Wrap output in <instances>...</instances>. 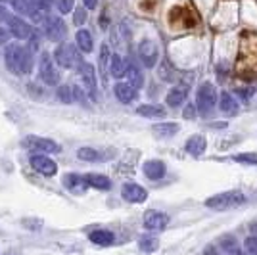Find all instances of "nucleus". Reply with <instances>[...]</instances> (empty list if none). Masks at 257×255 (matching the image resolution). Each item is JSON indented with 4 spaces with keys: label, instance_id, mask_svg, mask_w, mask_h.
Listing matches in <instances>:
<instances>
[{
    "label": "nucleus",
    "instance_id": "1",
    "mask_svg": "<svg viewBox=\"0 0 257 255\" xmlns=\"http://www.w3.org/2000/svg\"><path fill=\"white\" fill-rule=\"evenodd\" d=\"M236 71L242 79H251L257 73V33H246L240 46Z\"/></svg>",
    "mask_w": 257,
    "mask_h": 255
},
{
    "label": "nucleus",
    "instance_id": "24",
    "mask_svg": "<svg viewBox=\"0 0 257 255\" xmlns=\"http://www.w3.org/2000/svg\"><path fill=\"white\" fill-rule=\"evenodd\" d=\"M88 240L92 242V244L96 245H111L115 242V236L113 232H109V230H102V228H98V230H92V232L88 234Z\"/></svg>",
    "mask_w": 257,
    "mask_h": 255
},
{
    "label": "nucleus",
    "instance_id": "21",
    "mask_svg": "<svg viewBox=\"0 0 257 255\" xmlns=\"http://www.w3.org/2000/svg\"><path fill=\"white\" fill-rule=\"evenodd\" d=\"M85 182L86 186H92V188H98V190H109L111 188V181L107 179L106 175H98V173L85 175Z\"/></svg>",
    "mask_w": 257,
    "mask_h": 255
},
{
    "label": "nucleus",
    "instance_id": "7",
    "mask_svg": "<svg viewBox=\"0 0 257 255\" xmlns=\"http://www.w3.org/2000/svg\"><path fill=\"white\" fill-rule=\"evenodd\" d=\"M39 75H41V81H43L44 85L56 86L60 83V73H58V69L54 67V62L48 52L41 54V60H39Z\"/></svg>",
    "mask_w": 257,
    "mask_h": 255
},
{
    "label": "nucleus",
    "instance_id": "11",
    "mask_svg": "<svg viewBox=\"0 0 257 255\" xmlns=\"http://www.w3.org/2000/svg\"><path fill=\"white\" fill-rule=\"evenodd\" d=\"M144 228L146 230H163L167 224H169V215L163 211H156V209H150V211L144 213Z\"/></svg>",
    "mask_w": 257,
    "mask_h": 255
},
{
    "label": "nucleus",
    "instance_id": "41",
    "mask_svg": "<svg viewBox=\"0 0 257 255\" xmlns=\"http://www.w3.org/2000/svg\"><path fill=\"white\" fill-rule=\"evenodd\" d=\"M196 113H198L196 106H194V104H188V106L184 107V111H182V117H184V119H194Z\"/></svg>",
    "mask_w": 257,
    "mask_h": 255
},
{
    "label": "nucleus",
    "instance_id": "39",
    "mask_svg": "<svg viewBox=\"0 0 257 255\" xmlns=\"http://www.w3.org/2000/svg\"><path fill=\"white\" fill-rule=\"evenodd\" d=\"M73 22H75V25H83L86 22V8H77L73 14Z\"/></svg>",
    "mask_w": 257,
    "mask_h": 255
},
{
    "label": "nucleus",
    "instance_id": "38",
    "mask_svg": "<svg viewBox=\"0 0 257 255\" xmlns=\"http://www.w3.org/2000/svg\"><path fill=\"white\" fill-rule=\"evenodd\" d=\"M73 88V100H77V102H81L83 106H86V94L85 90L81 88V86H71Z\"/></svg>",
    "mask_w": 257,
    "mask_h": 255
},
{
    "label": "nucleus",
    "instance_id": "8",
    "mask_svg": "<svg viewBox=\"0 0 257 255\" xmlns=\"http://www.w3.org/2000/svg\"><path fill=\"white\" fill-rule=\"evenodd\" d=\"M77 71H79V75H81V81H83V86H85V92L90 96L92 100H98L96 71H94V67H92L90 64H86V62H83Z\"/></svg>",
    "mask_w": 257,
    "mask_h": 255
},
{
    "label": "nucleus",
    "instance_id": "20",
    "mask_svg": "<svg viewBox=\"0 0 257 255\" xmlns=\"http://www.w3.org/2000/svg\"><path fill=\"white\" fill-rule=\"evenodd\" d=\"M127 67H128V64L125 58H121L119 54H111V58H109V75H111V77H115V79L125 77Z\"/></svg>",
    "mask_w": 257,
    "mask_h": 255
},
{
    "label": "nucleus",
    "instance_id": "27",
    "mask_svg": "<svg viewBox=\"0 0 257 255\" xmlns=\"http://www.w3.org/2000/svg\"><path fill=\"white\" fill-rule=\"evenodd\" d=\"M139 115L150 117V119H160V117H165V109L161 106H156V104H144L137 109Z\"/></svg>",
    "mask_w": 257,
    "mask_h": 255
},
{
    "label": "nucleus",
    "instance_id": "16",
    "mask_svg": "<svg viewBox=\"0 0 257 255\" xmlns=\"http://www.w3.org/2000/svg\"><path fill=\"white\" fill-rule=\"evenodd\" d=\"M219 109H221V113L232 117L240 111V106H238L236 98L230 94V92H221V98H219Z\"/></svg>",
    "mask_w": 257,
    "mask_h": 255
},
{
    "label": "nucleus",
    "instance_id": "4",
    "mask_svg": "<svg viewBox=\"0 0 257 255\" xmlns=\"http://www.w3.org/2000/svg\"><path fill=\"white\" fill-rule=\"evenodd\" d=\"M246 202V196L238 190L223 192V194H215L211 198L205 200V207L209 209H217V211H223V209H232L238 207Z\"/></svg>",
    "mask_w": 257,
    "mask_h": 255
},
{
    "label": "nucleus",
    "instance_id": "40",
    "mask_svg": "<svg viewBox=\"0 0 257 255\" xmlns=\"http://www.w3.org/2000/svg\"><path fill=\"white\" fill-rule=\"evenodd\" d=\"M23 226L27 228V230H41V226H43V221H35V219H23Z\"/></svg>",
    "mask_w": 257,
    "mask_h": 255
},
{
    "label": "nucleus",
    "instance_id": "34",
    "mask_svg": "<svg viewBox=\"0 0 257 255\" xmlns=\"http://www.w3.org/2000/svg\"><path fill=\"white\" fill-rule=\"evenodd\" d=\"M58 98L64 102V104H71L73 102V88L71 86H67V85H62V86H58Z\"/></svg>",
    "mask_w": 257,
    "mask_h": 255
},
{
    "label": "nucleus",
    "instance_id": "3",
    "mask_svg": "<svg viewBox=\"0 0 257 255\" xmlns=\"http://www.w3.org/2000/svg\"><path fill=\"white\" fill-rule=\"evenodd\" d=\"M54 60L64 69H79L81 64H83L81 50L77 48L75 44H60L54 50Z\"/></svg>",
    "mask_w": 257,
    "mask_h": 255
},
{
    "label": "nucleus",
    "instance_id": "45",
    "mask_svg": "<svg viewBox=\"0 0 257 255\" xmlns=\"http://www.w3.org/2000/svg\"><path fill=\"white\" fill-rule=\"evenodd\" d=\"M249 228H251V234H253V238H257V223H253L251 226H249Z\"/></svg>",
    "mask_w": 257,
    "mask_h": 255
},
{
    "label": "nucleus",
    "instance_id": "42",
    "mask_svg": "<svg viewBox=\"0 0 257 255\" xmlns=\"http://www.w3.org/2000/svg\"><path fill=\"white\" fill-rule=\"evenodd\" d=\"M10 16H12V14L8 12V8H6L4 4H0V25L8 22V20H10Z\"/></svg>",
    "mask_w": 257,
    "mask_h": 255
},
{
    "label": "nucleus",
    "instance_id": "13",
    "mask_svg": "<svg viewBox=\"0 0 257 255\" xmlns=\"http://www.w3.org/2000/svg\"><path fill=\"white\" fill-rule=\"evenodd\" d=\"M139 56L140 62L146 65V67H154L158 64V58H160V50L154 41H142L139 46Z\"/></svg>",
    "mask_w": 257,
    "mask_h": 255
},
{
    "label": "nucleus",
    "instance_id": "12",
    "mask_svg": "<svg viewBox=\"0 0 257 255\" xmlns=\"http://www.w3.org/2000/svg\"><path fill=\"white\" fill-rule=\"evenodd\" d=\"M121 196L123 200H127L128 203H142L148 200V192L146 188H142L135 182H125L121 188Z\"/></svg>",
    "mask_w": 257,
    "mask_h": 255
},
{
    "label": "nucleus",
    "instance_id": "18",
    "mask_svg": "<svg viewBox=\"0 0 257 255\" xmlns=\"http://www.w3.org/2000/svg\"><path fill=\"white\" fill-rule=\"evenodd\" d=\"M64 186L69 192H73V194H83V192L88 188V186H86V182H85V177L75 175V173L65 175V177H64Z\"/></svg>",
    "mask_w": 257,
    "mask_h": 255
},
{
    "label": "nucleus",
    "instance_id": "26",
    "mask_svg": "<svg viewBox=\"0 0 257 255\" xmlns=\"http://www.w3.org/2000/svg\"><path fill=\"white\" fill-rule=\"evenodd\" d=\"M125 77H127V83L133 86L135 90H139L140 86L144 85V77H142V73H140V69L137 65H128Z\"/></svg>",
    "mask_w": 257,
    "mask_h": 255
},
{
    "label": "nucleus",
    "instance_id": "29",
    "mask_svg": "<svg viewBox=\"0 0 257 255\" xmlns=\"http://www.w3.org/2000/svg\"><path fill=\"white\" fill-rule=\"evenodd\" d=\"M109 58H111V54H109V46L107 43L102 44V48H100V75H102V81H104V85H107V62H109Z\"/></svg>",
    "mask_w": 257,
    "mask_h": 255
},
{
    "label": "nucleus",
    "instance_id": "37",
    "mask_svg": "<svg viewBox=\"0 0 257 255\" xmlns=\"http://www.w3.org/2000/svg\"><path fill=\"white\" fill-rule=\"evenodd\" d=\"M234 160L238 161V163H251V165H257L255 154H242V156H236Z\"/></svg>",
    "mask_w": 257,
    "mask_h": 255
},
{
    "label": "nucleus",
    "instance_id": "28",
    "mask_svg": "<svg viewBox=\"0 0 257 255\" xmlns=\"http://www.w3.org/2000/svg\"><path fill=\"white\" fill-rule=\"evenodd\" d=\"M152 131H154V135H158L161 139H169L179 131V125L177 123H156Z\"/></svg>",
    "mask_w": 257,
    "mask_h": 255
},
{
    "label": "nucleus",
    "instance_id": "30",
    "mask_svg": "<svg viewBox=\"0 0 257 255\" xmlns=\"http://www.w3.org/2000/svg\"><path fill=\"white\" fill-rule=\"evenodd\" d=\"M139 247L140 251H144V253H154L160 247V240L156 236H142L139 240Z\"/></svg>",
    "mask_w": 257,
    "mask_h": 255
},
{
    "label": "nucleus",
    "instance_id": "32",
    "mask_svg": "<svg viewBox=\"0 0 257 255\" xmlns=\"http://www.w3.org/2000/svg\"><path fill=\"white\" fill-rule=\"evenodd\" d=\"M219 244H221V249H225L226 253H234L238 249V242H236L234 236H223Z\"/></svg>",
    "mask_w": 257,
    "mask_h": 255
},
{
    "label": "nucleus",
    "instance_id": "14",
    "mask_svg": "<svg viewBox=\"0 0 257 255\" xmlns=\"http://www.w3.org/2000/svg\"><path fill=\"white\" fill-rule=\"evenodd\" d=\"M169 23L173 27H181V29H188L190 25L196 23L192 16V10H186V8H173L169 12Z\"/></svg>",
    "mask_w": 257,
    "mask_h": 255
},
{
    "label": "nucleus",
    "instance_id": "36",
    "mask_svg": "<svg viewBox=\"0 0 257 255\" xmlns=\"http://www.w3.org/2000/svg\"><path fill=\"white\" fill-rule=\"evenodd\" d=\"M244 249H246V255H257V238L247 236L244 240Z\"/></svg>",
    "mask_w": 257,
    "mask_h": 255
},
{
    "label": "nucleus",
    "instance_id": "31",
    "mask_svg": "<svg viewBox=\"0 0 257 255\" xmlns=\"http://www.w3.org/2000/svg\"><path fill=\"white\" fill-rule=\"evenodd\" d=\"M77 158L83 161H98L100 154L94 148H79L77 150Z\"/></svg>",
    "mask_w": 257,
    "mask_h": 255
},
{
    "label": "nucleus",
    "instance_id": "9",
    "mask_svg": "<svg viewBox=\"0 0 257 255\" xmlns=\"http://www.w3.org/2000/svg\"><path fill=\"white\" fill-rule=\"evenodd\" d=\"M6 25H8V31H10L12 37H16V39H20V41L31 39V35L35 33L31 25L25 22L23 18H20V16H14V14L10 16V20L6 22Z\"/></svg>",
    "mask_w": 257,
    "mask_h": 255
},
{
    "label": "nucleus",
    "instance_id": "17",
    "mask_svg": "<svg viewBox=\"0 0 257 255\" xmlns=\"http://www.w3.org/2000/svg\"><path fill=\"white\" fill-rule=\"evenodd\" d=\"M184 148H186V152H188L190 156L198 158V156H202L205 152V148H207V140H205V137H202V135H194V137H190V139L186 140Z\"/></svg>",
    "mask_w": 257,
    "mask_h": 255
},
{
    "label": "nucleus",
    "instance_id": "25",
    "mask_svg": "<svg viewBox=\"0 0 257 255\" xmlns=\"http://www.w3.org/2000/svg\"><path fill=\"white\" fill-rule=\"evenodd\" d=\"M75 41H77V48H79L81 52H85V54L92 52V46H94L92 35L86 31V29H79V31H77Z\"/></svg>",
    "mask_w": 257,
    "mask_h": 255
},
{
    "label": "nucleus",
    "instance_id": "6",
    "mask_svg": "<svg viewBox=\"0 0 257 255\" xmlns=\"http://www.w3.org/2000/svg\"><path fill=\"white\" fill-rule=\"evenodd\" d=\"M43 27H44V35L50 41H54V43H62V41H65V37H67V25L58 16H46L43 20Z\"/></svg>",
    "mask_w": 257,
    "mask_h": 255
},
{
    "label": "nucleus",
    "instance_id": "2",
    "mask_svg": "<svg viewBox=\"0 0 257 255\" xmlns=\"http://www.w3.org/2000/svg\"><path fill=\"white\" fill-rule=\"evenodd\" d=\"M4 64L12 73L29 75L35 67V54L29 48H23L20 44H6Z\"/></svg>",
    "mask_w": 257,
    "mask_h": 255
},
{
    "label": "nucleus",
    "instance_id": "23",
    "mask_svg": "<svg viewBox=\"0 0 257 255\" xmlns=\"http://www.w3.org/2000/svg\"><path fill=\"white\" fill-rule=\"evenodd\" d=\"M113 92H115L119 102H123V104H128V102H133L137 98V90L128 83H117V85L113 86Z\"/></svg>",
    "mask_w": 257,
    "mask_h": 255
},
{
    "label": "nucleus",
    "instance_id": "43",
    "mask_svg": "<svg viewBox=\"0 0 257 255\" xmlns=\"http://www.w3.org/2000/svg\"><path fill=\"white\" fill-rule=\"evenodd\" d=\"M10 31H8V29H4V27H0V44H4V46H6V44H8V41H10Z\"/></svg>",
    "mask_w": 257,
    "mask_h": 255
},
{
    "label": "nucleus",
    "instance_id": "46",
    "mask_svg": "<svg viewBox=\"0 0 257 255\" xmlns=\"http://www.w3.org/2000/svg\"><path fill=\"white\" fill-rule=\"evenodd\" d=\"M204 255H215V253H213V247H207V251H205Z\"/></svg>",
    "mask_w": 257,
    "mask_h": 255
},
{
    "label": "nucleus",
    "instance_id": "22",
    "mask_svg": "<svg viewBox=\"0 0 257 255\" xmlns=\"http://www.w3.org/2000/svg\"><path fill=\"white\" fill-rule=\"evenodd\" d=\"M186 96H188V88L186 86H173L171 90H169V94H167V98H165V102H167V106L179 107L186 100Z\"/></svg>",
    "mask_w": 257,
    "mask_h": 255
},
{
    "label": "nucleus",
    "instance_id": "47",
    "mask_svg": "<svg viewBox=\"0 0 257 255\" xmlns=\"http://www.w3.org/2000/svg\"><path fill=\"white\" fill-rule=\"evenodd\" d=\"M4 2H12V0H0V4H4Z\"/></svg>",
    "mask_w": 257,
    "mask_h": 255
},
{
    "label": "nucleus",
    "instance_id": "35",
    "mask_svg": "<svg viewBox=\"0 0 257 255\" xmlns=\"http://www.w3.org/2000/svg\"><path fill=\"white\" fill-rule=\"evenodd\" d=\"M75 6V0H56V8L58 12L64 16V14H69Z\"/></svg>",
    "mask_w": 257,
    "mask_h": 255
},
{
    "label": "nucleus",
    "instance_id": "15",
    "mask_svg": "<svg viewBox=\"0 0 257 255\" xmlns=\"http://www.w3.org/2000/svg\"><path fill=\"white\" fill-rule=\"evenodd\" d=\"M25 144H29V146H33V148L39 150V152H46V154H60L62 152L58 142H54L50 139H44V137H35V135L27 137Z\"/></svg>",
    "mask_w": 257,
    "mask_h": 255
},
{
    "label": "nucleus",
    "instance_id": "5",
    "mask_svg": "<svg viewBox=\"0 0 257 255\" xmlns=\"http://www.w3.org/2000/svg\"><path fill=\"white\" fill-rule=\"evenodd\" d=\"M217 106V90L211 83H204L198 88V94H196V109L202 113V115H209Z\"/></svg>",
    "mask_w": 257,
    "mask_h": 255
},
{
    "label": "nucleus",
    "instance_id": "44",
    "mask_svg": "<svg viewBox=\"0 0 257 255\" xmlns=\"http://www.w3.org/2000/svg\"><path fill=\"white\" fill-rule=\"evenodd\" d=\"M83 4H85L86 10H94L98 6V0H83Z\"/></svg>",
    "mask_w": 257,
    "mask_h": 255
},
{
    "label": "nucleus",
    "instance_id": "10",
    "mask_svg": "<svg viewBox=\"0 0 257 255\" xmlns=\"http://www.w3.org/2000/svg\"><path fill=\"white\" fill-rule=\"evenodd\" d=\"M31 161V167L37 173H41L44 177H54L56 173H58V165H56V161L50 160L48 156H43V154H37V156H31L29 158Z\"/></svg>",
    "mask_w": 257,
    "mask_h": 255
},
{
    "label": "nucleus",
    "instance_id": "19",
    "mask_svg": "<svg viewBox=\"0 0 257 255\" xmlns=\"http://www.w3.org/2000/svg\"><path fill=\"white\" fill-rule=\"evenodd\" d=\"M142 171H144V175L148 177V179H152V181H158V179H161L163 175H165V163L160 160H150L144 163V167H142Z\"/></svg>",
    "mask_w": 257,
    "mask_h": 255
},
{
    "label": "nucleus",
    "instance_id": "33",
    "mask_svg": "<svg viewBox=\"0 0 257 255\" xmlns=\"http://www.w3.org/2000/svg\"><path fill=\"white\" fill-rule=\"evenodd\" d=\"M10 4L18 14H23V16H29L31 14V2L29 0H12Z\"/></svg>",
    "mask_w": 257,
    "mask_h": 255
}]
</instances>
